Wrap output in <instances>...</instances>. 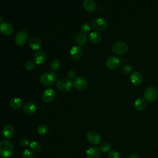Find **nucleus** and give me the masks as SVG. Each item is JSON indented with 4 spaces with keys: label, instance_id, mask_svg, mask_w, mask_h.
<instances>
[{
    "label": "nucleus",
    "instance_id": "4468645a",
    "mask_svg": "<svg viewBox=\"0 0 158 158\" xmlns=\"http://www.w3.org/2000/svg\"><path fill=\"white\" fill-rule=\"evenodd\" d=\"M14 129L12 125L7 124L4 126L2 128V134L6 138L10 139L14 135Z\"/></svg>",
    "mask_w": 158,
    "mask_h": 158
},
{
    "label": "nucleus",
    "instance_id": "7ed1b4c3",
    "mask_svg": "<svg viewBox=\"0 0 158 158\" xmlns=\"http://www.w3.org/2000/svg\"><path fill=\"white\" fill-rule=\"evenodd\" d=\"M40 81L44 85H52L56 80V75L52 72L47 71L43 72L40 76Z\"/></svg>",
    "mask_w": 158,
    "mask_h": 158
},
{
    "label": "nucleus",
    "instance_id": "f8f14e48",
    "mask_svg": "<svg viewBox=\"0 0 158 158\" xmlns=\"http://www.w3.org/2000/svg\"><path fill=\"white\" fill-rule=\"evenodd\" d=\"M34 62L36 64H43L46 59V54L44 51L39 50L37 51L33 55Z\"/></svg>",
    "mask_w": 158,
    "mask_h": 158
},
{
    "label": "nucleus",
    "instance_id": "0eeeda50",
    "mask_svg": "<svg viewBox=\"0 0 158 158\" xmlns=\"http://www.w3.org/2000/svg\"><path fill=\"white\" fill-rule=\"evenodd\" d=\"M120 59L117 56L109 57L106 60V65L110 69H116L120 65Z\"/></svg>",
    "mask_w": 158,
    "mask_h": 158
},
{
    "label": "nucleus",
    "instance_id": "393cba45",
    "mask_svg": "<svg viewBox=\"0 0 158 158\" xmlns=\"http://www.w3.org/2000/svg\"><path fill=\"white\" fill-rule=\"evenodd\" d=\"M30 148L32 151H33L35 152H38L41 150L42 146H41V144L39 143L38 142L33 141L30 142Z\"/></svg>",
    "mask_w": 158,
    "mask_h": 158
},
{
    "label": "nucleus",
    "instance_id": "aec40b11",
    "mask_svg": "<svg viewBox=\"0 0 158 158\" xmlns=\"http://www.w3.org/2000/svg\"><path fill=\"white\" fill-rule=\"evenodd\" d=\"M70 54L71 57L74 59H78L82 54V51L80 47L78 45L73 46L70 51Z\"/></svg>",
    "mask_w": 158,
    "mask_h": 158
},
{
    "label": "nucleus",
    "instance_id": "412c9836",
    "mask_svg": "<svg viewBox=\"0 0 158 158\" xmlns=\"http://www.w3.org/2000/svg\"><path fill=\"white\" fill-rule=\"evenodd\" d=\"M41 41L36 37H33L30 40L29 46L33 50H38L41 47Z\"/></svg>",
    "mask_w": 158,
    "mask_h": 158
},
{
    "label": "nucleus",
    "instance_id": "ddd939ff",
    "mask_svg": "<svg viewBox=\"0 0 158 158\" xmlns=\"http://www.w3.org/2000/svg\"><path fill=\"white\" fill-rule=\"evenodd\" d=\"M86 158H99L100 149L96 146L89 148L86 152Z\"/></svg>",
    "mask_w": 158,
    "mask_h": 158
},
{
    "label": "nucleus",
    "instance_id": "423d86ee",
    "mask_svg": "<svg viewBox=\"0 0 158 158\" xmlns=\"http://www.w3.org/2000/svg\"><path fill=\"white\" fill-rule=\"evenodd\" d=\"M158 96V91L154 87L150 86L146 89L144 93V97L148 101H155Z\"/></svg>",
    "mask_w": 158,
    "mask_h": 158
},
{
    "label": "nucleus",
    "instance_id": "c9c22d12",
    "mask_svg": "<svg viewBox=\"0 0 158 158\" xmlns=\"http://www.w3.org/2000/svg\"><path fill=\"white\" fill-rule=\"evenodd\" d=\"M128 158H138V156L136 154H131Z\"/></svg>",
    "mask_w": 158,
    "mask_h": 158
},
{
    "label": "nucleus",
    "instance_id": "2f4dec72",
    "mask_svg": "<svg viewBox=\"0 0 158 158\" xmlns=\"http://www.w3.org/2000/svg\"><path fill=\"white\" fill-rule=\"evenodd\" d=\"M108 158H120L119 153L116 151H110L107 155Z\"/></svg>",
    "mask_w": 158,
    "mask_h": 158
},
{
    "label": "nucleus",
    "instance_id": "4be33fe9",
    "mask_svg": "<svg viewBox=\"0 0 158 158\" xmlns=\"http://www.w3.org/2000/svg\"><path fill=\"white\" fill-rule=\"evenodd\" d=\"M134 105L138 110H143L146 108V102L144 99L139 98L135 100Z\"/></svg>",
    "mask_w": 158,
    "mask_h": 158
},
{
    "label": "nucleus",
    "instance_id": "72a5a7b5",
    "mask_svg": "<svg viewBox=\"0 0 158 158\" xmlns=\"http://www.w3.org/2000/svg\"><path fill=\"white\" fill-rule=\"evenodd\" d=\"M20 143L22 146H27L30 144L29 140L27 138H22L20 140Z\"/></svg>",
    "mask_w": 158,
    "mask_h": 158
},
{
    "label": "nucleus",
    "instance_id": "7c9ffc66",
    "mask_svg": "<svg viewBox=\"0 0 158 158\" xmlns=\"http://www.w3.org/2000/svg\"><path fill=\"white\" fill-rule=\"evenodd\" d=\"M35 62L34 61L28 60L26 62V64L25 65V68L27 70H31L35 67Z\"/></svg>",
    "mask_w": 158,
    "mask_h": 158
},
{
    "label": "nucleus",
    "instance_id": "b1692460",
    "mask_svg": "<svg viewBox=\"0 0 158 158\" xmlns=\"http://www.w3.org/2000/svg\"><path fill=\"white\" fill-rule=\"evenodd\" d=\"M89 40L91 42L96 44L101 41V36L99 33L96 31H93L89 35Z\"/></svg>",
    "mask_w": 158,
    "mask_h": 158
},
{
    "label": "nucleus",
    "instance_id": "5701e85b",
    "mask_svg": "<svg viewBox=\"0 0 158 158\" xmlns=\"http://www.w3.org/2000/svg\"><path fill=\"white\" fill-rule=\"evenodd\" d=\"M9 104L12 109H18L22 106V101L19 98H14L11 99Z\"/></svg>",
    "mask_w": 158,
    "mask_h": 158
},
{
    "label": "nucleus",
    "instance_id": "39448f33",
    "mask_svg": "<svg viewBox=\"0 0 158 158\" xmlns=\"http://www.w3.org/2000/svg\"><path fill=\"white\" fill-rule=\"evenodd\" d=\"M72 85V82L70 80L67 78H62L57 81L56 86L59 91L62 92H67L71 89Z\"/></svg>",
    "mask_w": 158,
    "mask_h": 158
},
{
    "label": "nucleus",
    "instance_id": "473e14b6",
    "mask_svg": "<svg viewBox=\"0 0 158 158\" xmlns=\"http://www.w3.org/2000/svg\"><path fill=\"white\" fill-rule=\"evenodd\" d=\"M122 72L125 73V74H128L129 73L131 70V67L128 64H125L122 66Z\"/></svg>",
    "mask_w": 158,
    "mask_h": 158
},
{
    "label": "nucleus",
    "instance_id": "2eb2a0df",
    "mask_svg": "<svg viewBox=\"0 0 158 158\" xmlns=\"http://www.w3.org/2000/svg\"><path fill=\"white\" fill-rule=\"evenodd\" d=\"M130 81L133 85H139L142 81V75L138 71L133 72L130 75Z\"/></svg>",
    "mask_w": 158,
    "mask_h": 158
},
{
    "label": "nucleus",
    "instance_id": "a878e982",
    "mask_svg": "<svg viewBox=\"0 0 158 158\" xmlns=\"http://www.w3.org/2000/svg\"><path fill=\"white\" fill-rule=\"evenodd\" d=\"M60 66V62L58 59H53L50 63V68L52 71H56L59 69Z\"/></svg>",
    "mask_w": 158,
    "mask_h": 158
},
{
    "label": "nucleus",
    "instance_id": "9b49d317",
    "mask_svg": "<svg viewBox=\"0 0 158 158\" xmlns=\"http://www.w3.org/2000/svg\"><path fill=\"white\" fill-rule=\"evenodd\" d=\"M56 96V92L52 88H48L43 92L42 99L45 102L52 101Z\"/></svg>",
    "mask_w": 158,
    "mask_h": 158
},
{
    "label": "nucleus",
    "instance_id": "f3484780",
    "mask_svg": "<svg viewBox=\"0 0 158 158\" xmlns=\"http://www.w3.org/2000/svg\"><path fill=\"white\" fill-rule=\"evenodd\" d=\"M0 30L3 34L8 35L12 32L13 27L10 23L7 22H4L0 25Z\"/></svg>",
    "mask_w": 158,
    "mask_h": 158
},
{
    "label": "nucleus",
    "instance_id": "a211bd4d",
    "mask_svg": "<svg viewBox=\"0 0 158 158\" xmlns=\"http://www.w3.org/2000/svg\"><path fill=\"white\" fill-rule=\"evenodd\" d=\"M83 6L86 10L92 12L95 10L96 8V4L93 0H84L83 1Z\"/></svg>",
    "mask_w": 158,
    "mask_h": 158
},
{
    "label": "nucleus",
    "instance_id": "6ab92c4d",
    "mask_svg": "<svg viewBox=\"0 0 158 158\" xmlns=\"http://www.w3.org/2000/svg\"><path fill=\"white\" fill-rule=\"evenodd\" d=\"M87 41L86 35L82 33H77L74 37V41L80 46H84Z\"/></svg>",
    "mask_w": 158,
    "mask_h": 158
},
{
    "label": "nucleus",
    "instance_id": "9d476101",
    "mask_svg": "<svg viewBox=\"0 0 158 158\" xmlns=\"http://www.w3.org/2000/svg\"><path fill=\"white\" fill-rule=\"evenodd\" d=\"M88 141L93 144H98L101 141V136L98 133L95 131H89L86 135Z\"/></svg>",
    "mask_w": 158,
    "mask_h": 158
},
{
    "label": "nucleus",
    "instance_id": "20e7f679",
    "mask_svg": "<svg viewBox=\"0 0 158 158\" xmlns=\"http://www.w3.org/2000/svg\"><path fill=\"white\" fill-rule=\"evenodd\" d=\"M128 49L127 44L122 41H118L114 43L112 45V51L117 54H123Z\"/></svg>",
    "mask_w": 158,
    "mask_h": 158
},
{
    "label": "nucleus",
    "instance_id": "bb28decb",
    "mask_svg": "<svg viewBox=\"0 0 158 158\" xmlns=\"http://www.w3.org/2000/svg\"><path fill=\"white\" fill-rule=\"evenodd\" d=\"M37 131L39 134L41 135H44L48 132V128L44 125H39L37 127Z\"/></svg>",
    "mask_w": 158,
    "mask_h": 158
},
{
    "label": "nucleus",
    "instance_id": "e433bc0d",
    "mask_svg": "<svg viewBox=\"0 0 158 158\" xmlns=\"http://www.w3.org/2000/svg\"><path fill=\"white\" fill-rule=\"evenodd\" d=\"M0 18H1V19H0V22H1V23H2V20H3V19H2V15H0Z\"/></svg>",
    "mask_w": 158,
    "mask_h": 158
},
{
    "label": "nucleus",
    "instance_id": "1a4fd4ad",
    "mask_svg": "<svg viewBox=\"0 0 158 158\" xmlns=\"http://www.w3.org/2000/svg\"><path fill=\"white\" fill-rule=\"evenodd\" d=\"M73 85L74 86L79 90H84L88 86V83L86 80L81 77H77L74 78Z\"/></svg>",
    "mask_w": 158,
    "mask_h": 158
},
{
    "label": "nucleus",
    "instance_id": "6e6552de",
    "mask_svg": "<svg viewBox=\"0 0 158 158\" xmlns=\"http://www.w3.org/2000/svg\"><path fill=\"white\" fill-rule=\"evenodd\" d=\"M28 39V34L27 31L24 30H19L15 35V41L17 45L21 46L24 44Z\"/></svg>",
    "mask_w": 158,
    "mask_h": 158
},
{
    "label": "nucleus",
    "instance_id": "cd10ccee",
    "mask_svg": "<svg viewBox=\"0 0 158 158\" xmlns=\"http://www.w3.org/2000/svg\"><path fill=\"white\" fill-rule=\"evenodd\" d=\"M110 149V144L108 142H104L100 146V150L104 152H107Z\"/></svg>",
    "mask_w": 158,
    "mask_h": 158
},
{
    "label": "nucleus",
    "instance_id": "c756f323",
    "mask_svg": "<svg viewBox=\"0 0 158 158\" xmlns=\"http://www.w3.org/2000/svg\"><path fill=\"white\" fill-rule=\"evenodd\" d=\"M91 26L88 23H84L81 27V30L83 33H87L89 31Z\"/></svg>",
    "mask_w": 158,
    "mask_h": 158
},
{
    "label": "nucleus",
    "instance_id": "dca6fc26",
    "mask_svg": "<svg viewBox=\"0 0 158 158\" xmlns=\"http://www.w3.org/2000/svg\"><path fill=\"white\" fill-rule=\"evenodd\" d=\"M23 110L27 114L31 115L36 110V106L33 102L28 101L24 104Z\"/></svg>",
    "mask_w": 158,
    "mask_h": 158
},
{
    "label": "nucleus",
    "instance_id": "f257e3e1",
    "mask_svg": "<svg viewBox=\"0 0 158 158\" xmlns=\"http://www.w3.org/2000/svg\"><path fill=\"white\" fill-rule=\"evenodd\" d=\"M14 152L12 143L8 140H2L0 142V154L3 158L10 157Z\"/></svg>",
    "mask_w": 158,
    "mask_h": 158
},
{
    "label": "nucleus",
    "instance_id": "f03ea898",
    "mask_svg": "<svg viewBox=\"0 0 158 158\" xmlns=\"http://www.w3.org/2000/svg\"><path fill=\"white\" fill-rule=\"evenodd\" d=\"M108 23L107 20L102 17H96L92 20V27L96 31H102L106 28Z\"/></svg>",
    "mask_w": 158,
    "mask_h": 158
},
{
    "label": "nucleus",
    "instance_id": "f704fd0d",
    "mask_svg": "<svg viewBox=\"0 0 158 158\" xmlns=\"http://www.w3.org/2000/svg\"><path fill=\"white\" fill-rule=\"evenodd\" d=\"M67 75L68 77L70 78H73L74 77H75L76 76V73H75V72L72 70H70L69 71H68L67 72Z\"/></svg>",
    "mask_w": 158,
    "mask_h": 158
},
{
    "label": "nucleus",
    "instance_id": "c85d7f7f",
    "mask_svg": "<svg viewBox=\"0 0 158 158\" xmlns=\"http://www.w3.org/2000/svg\"><path fill=\"white\" fill-rule=\"evenodd\" d=\"M22 157L23 158H33V154L31 151L27 149L23 151Z\"/></svg>",
    "mask_w": 158,
    "mask_h": 158
}]
</instances>
